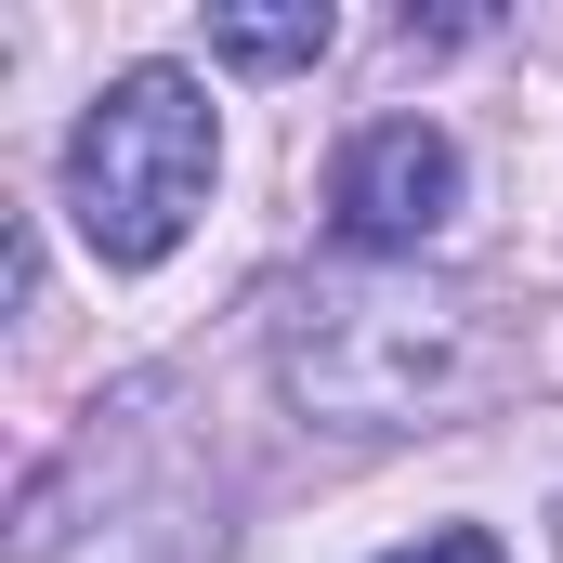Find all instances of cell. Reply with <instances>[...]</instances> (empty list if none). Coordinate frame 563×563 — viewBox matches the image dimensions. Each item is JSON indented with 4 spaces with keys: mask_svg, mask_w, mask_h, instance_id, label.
<instances>
[{
    "mask_svg": "<svg viewBox=\"0 0 563 563\" xmlns=\"http://www.w3.org/2000/svg\"><path fill=\"white\" fill-rule=\"evenodd\" d=\"M551 538H563V511H551Z\"/></svg>",
    "mask_w": 563,
    "mask_h": 563,
    "instance_id": "obj_6",
    "label": "cell"
},
{
    "mask_svg": "<svg viewBox=\"0 0 563 563\" xmlns=\"http://www.w3.org/2000/svg\"><path fill=\"white\" fill-rule=\"evenodd\" d=\"M511 367L485 288L420 263H328L276 314V394L314 432H445Z\"/></svg>",
    "mask_w": 563,
    "mask_h": 563,
    "instance_id": "obj_1",
    "label": "cell"
},
{
    "mask_svg": "<svg viewBox=\"0 0 563 563\" xmlns=\"http://www.w3.org/2000/svg\"><path fill=\"white\" fill-rule=\"evenodd\" d=\"M459 132L445 119H367L328 157V236L341 263H420L432 236L459 223Z\"/></svg>",
    "mask_w": 563,
    "mask_h": 563,
    "instance_id": "obj_3",
    "label": "cell"
},
{
    "mask_svg": "<svg viewBox=\"0 0 563 563\" xmlns=\"http://www.w3.org/2000/svg\"><path fill=\"white\" fill-rule=\"evenodd\" d=\"M210 170H223V119L184 66H119L79 132H66V223L106 276H144L197 236L210 210Z\"/></svg>",
    "mask_w": 563,
    "mask_h": 563,
    "instance_id": "obj_2",
    "label": "cell"
},
{
    "mask_svg": "<svg viewBox=\"0 0 563 563\" xmlns=\"http://www.w3.org/2000/svg\"><path fill=\"white\" fill-rule=\"evenodd\" d=\"M380 563H511L485 525H432V538H407V551H380Z\"/></svg>",
    "mask_w": 563,
    "mask_h": 563,
    "instance_id": "obj_5",
    "label": "cell"
},
{
    "mask_svg": "<svg viewBox=\"0 0 563 563\" xmlns=\"http://www.w3.org/2000/svg\"><path fill=\"white\" fill-rule=\"evenodd\" d=\"M223 66H314L328 53V0H276V13H210Z\"/></svg>",
    "mask_w": 563,
    "mask_h": 563,
    "instance_id": "obj_4",
    "label": "cell"
}]
</instances>
